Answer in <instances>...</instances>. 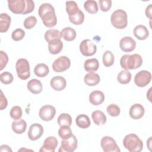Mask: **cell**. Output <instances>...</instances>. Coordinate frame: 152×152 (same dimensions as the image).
Returning a JSON list of instances; mask_svg holds the SVG:
<instances>
[{"instance_id": "cell-11", "label": "cell", "mask_w": 152, "mask_h": 152, "mask_svg": "<svg viewBox=\"0 0 152 152\" xmlns=\"http://www.w3.org/2000/svg\"><path fill=\"white\" fill-rule=\"evenodd\" d=\"M8 6L10 10L17 14H23L26 9L25 0H8Z\"/></svg>"}, {"instance_id": "cell-3", "label": "cell", "mask_w": 152, "mask_h": 152, "mask_svg": "<svg viewBox=\"0 0 152 152\" xmlns=\"http://www.w3.org/2000/svg\"><path fill=\"white\" fill-rule=\"evenodd\" d=\"M110 22L112 25L116 28H125L128 25V16L126 12L122 9L115 10L111 15Z\"/></svg>"}, {"instance_id": "cell-28", "label": "cell", "mask_w": 152, "mask_h": 152, "mask_svg": "<svg viewBox=\"0 0 152 152\" xmlns=\"http://www.w3.org/2000/svg\"><path fill=\"white\" fill-rule=\"evenodd\" d=\"M49 72V69L47 65L43 63L37 64L34 68V73L38 77H45Z\"/></svg>"}, {"instance_id": "cell-50", "label": "cell", "mask_w": 152, "mask_h": 152, "mask_svg": "<svg viewBox=\"0 0 152 152\" xmlns=\"http://www.w3.org/2000/svg\"><path fill=\"white\" fill-rule=\"evenodd\" d=\"M151 137H150L149 139L147 141V144L148 147L150 149V150H151V149H150V147H151V145H150L151 144Z\"/></svg>"}, {"instance_id": "cell-4", "label": "cell", "mask_w": 152, "mask_h": 152, "mask_svg": "<svg viewBox=\"0 0 152 152\" xmlns=\"http://www.w3.org/2000/svg\"><path fill=\"white\" fill-rule=\"evenodd\" d=\"M18 77L22 80L28 79L30 76V68L28 61L24 58L18 59L15 64Z\"/></svg>"}, {"instance_id": "cell-25", "label": "cell", "mask_w": 152, "mask_h": 152, "mask_svg": "<svg viewBox=\"0 0 152 152\" xmlns=\"http://www.w3.org/2000/svg\"><path fill=\"white\" fill-rule=\"evenodd\" d=\"M91 118L94 123L97 125H103L107 121V118L104 113L102 111L99 110H94L92 113Z\"/></svg>"}, {"instance_id": "cell-39", "label": "cell", "mask_w": 152, "mask_h": 152, "mask_svg": "<svg viewBox=\"0 0 152 152\" xmlns=\"http://www.w3.org/2000/svg\"><path fill=\"white\" fill-rule=\"evenodd\" d=\"M106 111L110 116L113 117H116L119 116V115L120 114L121 109L117 104H110L107 107Z\"/></svg>"}, {"instance_id": "cell-13", "label": "cell", "mask_w": 152, "mask_h": 152, "mask_svg": "<svg viewBox=\"0 0 152 152\" xmlns=\"http://www.w3.org/2000/svg\"><path fill=\"white\" fill-rule=\"evenodd\" d=\"M121 49L125 52H130L134 50L136 47L135 41L130 36H125L122 38L119 42Z\"/></svg>"}, {"instance_id": "cell-18", "label": "cell", "mask_w": 152, "mask_h": 152, "mask_svg": "<svg viewBox=\"0 0 152 152\" xmlns=\"http://www.w3.org/2000/svg\"><path fill=\"white\" fill-rule=\"evenodd\" d=\"M104 95L103 93L100 90L93 91L89 95V101L93 105H100L104 102Z\"/></svg>"}, {"instance_id": "cell-42", "label": "cell", "mask_w": 152, "mask_h": 152, "mask_svg": "<svg viewBox=\"0 0 152 152\" xmlns=\"http://www.w3.org/2000/svg\"><path fill=\"white\" fill-rule=\"evenodd\" d=\"M53 10H55V8L50 4L44 3L41 4L40 6L39 7L38 10V14L40 17L43 14L49 11H53Z\"/></svg>"}, {"instance_id": "cell-15", "label": "cell", "mask_w": 152, "mask_h": 152, "mask_svg": "<svg viewBox=\"0 0 152 152\" xmlns=\"http://www.w3.org/2000/svg\"><path fill=\"white\" fill-rule=\"evenodd\" d=\"M58 142L56 137H48L46 138L43 144L40 148L39 151H46V152H54L57 145Z\"/></svg>"}, {"instance_id": "cell-36", "label": "cell", "mask_w": 152, "mask_h": 152, "mask_svg": "<svg viewBox=\"0 0 152 152\" xmlns=\"http://www.w3.org/2000/svg\"><path fill=\"white\" fill-rule=\"evenodd\" d=\"M65 4L66 11L68 14V16H71L75 14L80 10L77 3L74 1H66L65 2Z\"/></svg>"}, {"instance_id": "cell-44", "label": "cell", "mask_w": 152, "mask_h": 152, "mask_svg": "<svg viewBox=\"0 0 152 152\" xmlns=\"http://www.w3.org/2000/svg\"><path fill=\"white\" fill-rule=\"evenodd\" d=\"M99 3L100 10L103 12L108 11L112 7L111 0H99Z\"/></svg>"}, {"instance_id": "cell-35", "label": "cell", "mask_w": 152, "mask_h": 152, "mask_svg": "<svg viewBox=\"0 0 152 152\" xmlns=\"http://www.w3.org/2000/svg\"><path fill=\"white\" fill-rule=\"evenodd\" d=\"M68 17L69 21L75 25H81L84 20V14L81 10H79L75 14Z\"/></svg>"}, {"instance_id": "cell-22", "label": "cell", "mask_w": 152, "mask_h": 152, "mask_svg": "<svg viewBox=\"0 0 152 152\" xmlns=\"http://www.w3.org/2000/svg\"><path fill=\"white\" fill-rule=\"evenodd\" d=\"M11 128L12 131L17 134H21L24 133L27 128V123L23 119L14 120L12 122Z\"/></svg>"}, {"instance_id": "cell-38", "label": "cell", "mask_w": 152, "mask_h": 152, "mask_svg": "<svg viewBox=\"0 0 152 152\" xmlns=\"http://www.w3.org/2000/svg\"><path fill=\"white\" fill-rule=\"evenodd\" d=\"M10 115L11 118L14 120H18L19 119H21L23 115L22 109L21 107L18 106H13L10 110Z\"/></svg>"}, {"instance_id": "cell-31", "label": "cell", "mask_w": 152, "mask_h": 152, "mask_svg": "<svg viewBox=\"0 0 152 152\" xmlns=\"http://www.w3.org/2000/svg\"><path fill=\"white\" fill-rule=\"evenodd\" d=\"M84 8L90 14H96L99 10L98 4L96 1L87 0L84 3Z\"/></svg>"}, {"instance_id": "cell-43", "label": "cell", "mask_w": 152, "mask_h": 152, "mask_svg": "<svg viewBox=\"0 0 152 152\" xmlns=\"http://www.w3.org/2000/svg\"><path fill=\"white\" fill-rule=\"evenodd\" d=\"M25 36V31L21 28H17L11 34V37L14 41L21 40Z\"/></svg>"}, {"instance_id": "cell-32", "label": "cell", "mask_w": 152, "mask_h": 152, "mask_svg": "<svg viewBox=\"0 0 152 152\" xmlns=\"http://www.w3.org/2000/svg\"><path fill=\"white\" fill-rule=\"evenodd\" d=\"M131 80V74L129 71L122 70L119 72L117 76L118 81L122 84H126Z\"/></svg>"}, {"instance_id": "cell-40", "label": "cell", "mask_w": 152, "mask_h": 152, "mask_svg": "<svg viewBox=\"0 0 152 152\" xmlns=\"http://www.w3.org/2000/svg\"><path fill=\"white\" fill-rule=\"evenodd\" d=\"M0 80L4 84H10L13 81L14 77L11 73L5 71L0 74Z\"/></svg>"}, {"instance_id": "cell-37", "label": "cell", "mask_w": 152, "mask_h": 152, "mask_svg": "<svg viewBox=\"0 0 152 152\" xmlns=\"http://www.w3.org/2000/svg\"><path fill=\"white\" fill-rule=\"evenodd\" d=\"M58 134L62 140L68 139L73 135L71 129L69 126H60V128L58 130Z\"/></svg>"}, {"instance_id": "cell-48", "label": "cell", "mask_w": 152, "mask_h": 152, "mask_svg": "<svg viewBox=\"0 0 152 152\" xmlns=\"http://www.w3.org/2000/svg\"><path fill=\"white\" fill-rule=\"evenodd\" d=\"M145 15L147 17H148L150 20L151 19V4H149L145 11Z\"/></svg>"}, {"instance_id": "cell-21", "label": "cell", "mask_w": 152, "mask_h": 152, "mask_svg": "<svg viewBox=\"0 0 152 152\" xmlns=\"http://www.w3.org/2000/svg\"><path fill=\"white\" fill-rule=\"evenodd\" d=\"M63 48V43L61 39H55L48 43L49 52L53 55H56L61 52Z\"/></svg>"}, {"instance_id": "cell-2", "label": "cell", "mask_w": 152, "mask_h": 152, "mask_svg": "<svg viewBox=\"0 0 152 152\" xmlns=\"http://www.w3.org/2000/svg\"><path fill=\"white\" fill-rule=\"evenodd\" d=\"M123 145L130 152H140L143 148L142 140L135 134L126 135L123 140Z\"/></svg>"}, {"instance_id": "cell-27", "label": "cell", "mask_w": 152, "mask_h": 152, "mask_svg": "<svg viewBox=\"0 0 152 152\" xmlns=\"http://www.w3.org/2000/svg\"><path fill=\"white\" fill-rule=\"evenodd\" d=\"M77 125L83 129L88 128L91 125V122L89 117L84 114H81L77 116L75 119Z\"/></svg>"}, {"instance_id": "cell-6", "label": "cell", "mask_w": 152, "mask_h": 152, "mask_svg": "<svg viewBox=\"0 0 152 152\" xmlns=\"http://www.w3.org/2000/svg\"><path fill=\"white\" fill-rule=\"evenodd\" d=\"M70 66V59L66 56H61L54 61L52 64V69L55 72H61L67 70Z\"/></svg>"}, {"instance_id": "cell-49", "label": "cell", "mask_w": 152, "mask_h": 152, "mask_svg": "<svg viewBox=\"0 0 152 152\" xmlns=\"http://www.w3.org/2000/svg\"><path fill=\"white\" fill-rule=\"evenodd\" d=\"M0 151H12L10 147L7 145H2L0 147Z\"/></svg>"}, {"instance_id": "cell-29", "label": "cell", "mask_w": 152, "mask_h": 152, "mask_svg": "<svg viewBox=\"0 0 152 152\" xmlns=\"http://www.w3.org/2000/svg\"><path fill=\"white\" fill-rule=\"evenodd\" d=\"M62 37L61 31L56 29H49L45 33V39L48 43L55 39H61Z\"/></svg>"}, {"instance_id": "cell-34", "label": "cell", "mask_w": 152, "mask_h": 152, "mask_svg": "<svg viewBox=\"0 0 152 152\" xmlns=\"http://www.w3.org/2000/svg\"><path fill=\"white\" fill-rule=\"evenodd\" d=\"M58 124L60 126H70L72 124V118L68 113H62L58 118Z\"/></svg>"}, {"instance_id": "cell-20", "label": "cell", "mask_w": 152, "mask_h": 152, "mask_svg": "<svg viewBox=\"0 0 152 152\" xmlns=\"http://www.w3.org/2000/svg\"><path fill=\"white\" fill-rule=\"evenodd\" d=\"M134 35L140 40L146 39L148 35L149 31L147 28L144 25H137L136 26L133 30Z\"/></svg>"}, {"instance_id": "cell-5", "label": "cell", "mask_w": 152, "mask_h": 152, "mask_svg": "<svg viewBox=\"0 0 152 152\" xmlns=\"http://www.w3.org/2000/svg\"><path fill=\"white\" fill-rule=\"evenodd\" d=\"M100 145L104 152H120L121 150L115 140L111 137L105 136L100 141Z\"/></svg>"}, {"instance_id": "cell-1", "label": "cell", "mask_w": 152, "mask_h": 152, "mask_svg": "<svg viewBox=\"0 0 152 152\" xmlns=\"http://www.w3.org/2000/svg\"><path fill=\"white\" fill-rule=\"evenodd\" d=\"M142 64V59L140 55L134 53L133 55L125 54L120 60L121 66L125 70L135 69L140 68Z\"/></svg>"}, {"instance_id": "cell-45", "label": "cell", "mask_w": 152, "mask_h": 152, "mask_svg": "<svg viewBox=\"0 0 152 152\" xmlns=\"http://www.w3.org/2000/svg\"><path fill=\"white\" fill-rule=\"evenodd\" d=\"M8 62V56L7 54L2 50L0 51V69L2 70L7 65Z\"/></svg>"}, {"instance_id": "cell-41", "label": "cell", "mask_w": 152, "mask_h": 152, "mask_svg": "<svg viewBox=\"0 0 152 152\" xmlns=\"http://www.w3.org/2000/svg\"><path fill=\"white\" fill-rule=\"evenodd\" d=\"M37 23V18L34 16H29L27 17L24 21L23 25L26 29H31Z\"/></svg>"}, {"instance_id": "cell-47", "label": "cell", "mask_w": 152, "mask_h": 152, "mask_svg": "<svg viewBox=\"0 0 152 152\" xmlns=\"http://www.w3.org/2000/svg\"><path fill=\"white\" fill-rule=\"evenodd\" d=\"M8 105V101L6 97L4 95L2 91H1V102H0V109L4 110L7 107Z\"/></svg>"}, {"instance_id": "cell-9", "label": "cell", "mask_w": 152, "mask_h": 152, "mask_svg": "<svg viewBox=\"0 0 152 152\" xmlns=\"http://www.w3.org/2000/svg\"><path fill=\"white\" fill-rule=\"evenodd\" d=\"M78 145V141L76 137L72 135L71 137L68 139L62 140L61 141V144L60 148L59 149V152L66 151V152H72L76 150Z\"/></svg>"}, {"instance_id": "cell-8", "label": "cell", "mask_w": 152, "mask_h": 152, "mask_svg": "<svg viewBox=\"0 0 152 152\" xmlns=\"http://www.w3.org/2000/svg\"><path fill=\"white\" fill-rule=\"evenodd\" d=\"M80 50L83 55L90 56L96 53L97 46L90 39H85L83 40L80 45Z\"/></svg>"}, {"instance_id": "cell-16", "label": "cell", "mask_w": 152, "mask_h": 152, "mask_svg": "<svg viewBox=\"0 0 152 152\" xmlns=\"http://www.w3.org/2000/svg\"><path fill=\"white\" fill-rule=\"evenodd\" d=\"M144 112L145 109L142 105L139 103H135L130 107L129 115L134 119H140L144 116Z\"/></svg>"}, {"instance_id": "cell-7", "label": "cell", "mask_w": 152, "mask_h": 152, "mask_svg": "<svg viewBox=\"0 0 152 152\" xmlns=\"http://www.w3.org/2000/svg\"><path fill=\"white\" fill-rule=\"evenodd\" d=\"M151 80V73L146 70H142L136 74L134 77V83L140 87H144L147 86Z\"/></svg>"}, {"instance_id": "cell-23", "label": "cell", "mask_w": 152, "mask_h": 152, "mask_svg": "<svg viewBox=\"0 0 152 152\" xmlns=\"http://www.w3.org/2000/svg\"><path fill=\"white\" fill-rule=\"evenodd\" d=\"M99 67V62L96 58H90L86 60L84 64V69L89 72H94L96 71Z\"/></svg>"}, {"instance_id": "cell-17", "label": "cell", "mask_w": 152, "mask_h": 152, "mask_svg": "<svg viewBox=\"0 0 152 152\" xmlns=\"http://www.w3.org/2000/svg\"><path fill=\"white\" fill-rule=\"evenodd\" d=\"M50 84L53 90L59 91L66 87V81L62 76H55L50 80Z\"/></svg>"}, {"instance_id": "cell-33", "label": "cell", "mask_w": 152, "mask_h": 152, "mask_svg": "<svg viewBox=\"0 0 152 152\" xmlns=\"http://www.w3.org/2000/svg\"><path fill=\"white\" fill-rule=\"evenodd\" d=\"M103 64L106 67L111 66L115 61V57L112 52L110 50H106L104 52L102 56Z\"/></svg>"}, {"instance_id": "cell-14", "label": "cell", "mask_w": 152, "mask_h": 152, "mask_svg": "<svg viewBox=\"0 0 152 152\" xmlns=\"http://www.w3.org/2000/svg\"><path fill=\"white\" fill-rule=\"evenodd\" d=\"M40 18L43 24L47 27H53L57 24V17L55 10L49 11L43 14Z\"/></svg>"}, {"instance_id": "cell-24", "label": "cell", "mask_w": 152, "mask_h": 152, "mask_svg": "<svg viewBox=\"0 0 152 152\" xmlns=\"http://www.w3.org/2000/svg\"><path fill=\"white\" fill-rule=\"evenodd\" d=\"M11 17L7 13H1L0 15V32L5 33L8 31L11 24Z\"/></svg>"}, {"instance_id": "cell-12", "label": "cell", "mask_w": 152, "mask_h": 152, "mask_svg": "<svg viewBox=\"0 0 152 152\" xmlns=\"http://www.w3.org/2000/svg\"><path fill=\"white\" fill-rule=\"evenodd\" d=\"M43 134V128L39 124H33L30 125L28 131V137L31 141H36L40 138Z\"/></svg>"}, {"instance_id": "cell-30", "label": "cell", "mask_w": 152, "mask_h": 152, "mask_svg": "<svg viewBox=\"0 0 152 152\" xmlns=\"http://www.w3.org/2000/svg\"><path fill=\"white\" fill-rule=\"evenodd\" d=\"M61 33L64 39L68 42L74 40L77 36L75 30L73 28L70 27L64 28L61 31Z\"/></svg>"}, {"instance_id": "cell-10", "label": "cell", "mask_w": 152, "mask_h": 152, "mask_svg": "<svg viewBox=\"0 0 152 152\" xmlns=\"http://www.w3.org/2000/svg\"><path fill=\"white\" fill-rule=\"evenodd\" d=\"M56 109L52 105L46 104L43 106L39 110V115L40 119L45 121H50L55 116Z\"/></svg>"}, {"instance_id": "cell-19", "label": "cell", "mask_w": 152, "mask_h": 152, "mask_svg": "<svg viewBox=\"0 0 152 152\" xmlns=\"http://www.w3.org/2000/svg\"><path fill=\"white\" fill-rule=\"evenodd\" d=\"M27 89L33 94H39L42 91L43 86L41 81L37 79H31L27 83Z\"/></svg>"}, {"instance_id": "cell-26", "label": "cell", "mask_w": 152, "mask_h": 152, "mask_svg": "<svg viewBox=\"0 0 152 152\" xmlns=\"http://www.w3.org/2000/svg\"><path fill=\"white\" fill-rule=\"evenodd\" d=\"M84 83L88 86H94L98 84L100 81L99 74L94 72L87 74L84 78Z\"/></svg>"}, {"instance_id": "cell-46", "label": "cell", "mask_w": 152, "mask_h": 152, "mask_svg": "<svg viewBox=\"0 0 152 152\" xmlns=\"http://www.w3.org/2000/svg\"><path fill=\"white\" fill-rule=\"evenodd\" d=\"M26 1V9L23 14H27L31 12L34 9V2L31 0Z\"/></svg>"}]
</instances>
